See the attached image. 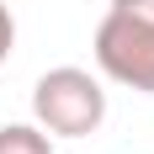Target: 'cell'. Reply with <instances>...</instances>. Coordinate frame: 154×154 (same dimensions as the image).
Wrapping results in <instances>:
<instances>
[{
  "label": "cell",
  "instance_id": "6da1fadb",
  "mask_svg": "<svg viewBox=\"0 0 154 154\" xmlns=\"http://www.w3.org/2000/svg\"><path fill=\"white\" fill-rule=\"evenodd\" d=\"M32 122L48 138H91L106 122V91L91 69L59 64L32 85Z\"/></svg>",
  "mask_w": 154,
  "mask_h": 154
},
{
  "label": "cell",
  "instance_id": "7a4b0ae2",
  "mask_svg": "<svg viewBox=\"0 0 154 154\" xmlns=\"http://www.w3.org/2000/svg\"><path fill=\"white\" fill-rule=\"evenodd\" d=\"M96 64L106 80H117L138 96H154V21L112 5L96 27Z\"/></svg>",
  "mask_w": 154,
  "mask_h": 154
},
{
  "label": "cell",
  "instance_id": "3957f363",
  "mask_svg": "<svg viewBox=\"0 0 154 154\" xmlns=\"http://www.w3.org/2000/svg\"><path fill=\"white\" fill-rule=\"evenodd\" d=\"M0 154H53V138L37 122H5L0 128Z\"/></svg>",
  "mask_w": 154,
  "mask_h": 154
},
{
  "label": "cell",
  "instance_id": "277c9868",
  "mask_svg": "<svg viewBox=\"0 0 154 154\" xmlns=\"http://www.w3.org/2000/svg\"><path fill=\"white\" fill-rule=\"evenodd\" d=\"M11 48H16V16H11V5L0 0V64L11 59Z\"/></svg>",
  "mask_w": 154,
  "mask_h": 154
},
{
  "label": "cell",
  "instance_id": "5b68a950",
  "mask_svg": "<svg viewBox=\"0 0 154 154\" xmlns=\"http://www.w3.org/2000/svg\"><path fill=\"white\" fill-rule=\"evenodd\" d=\"M117 11H128V16H143V21H154V0H112Z\"/></svg>",
  "mask_w": 154,
  "mask_h": 154
}]
</instances>
